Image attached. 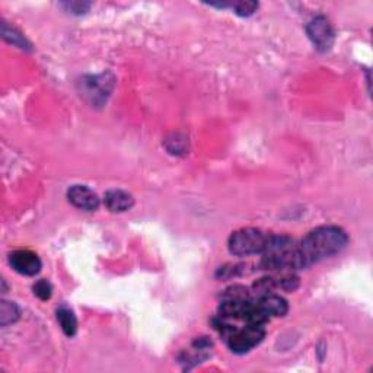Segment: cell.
<instances>
[{
  "label": "cell",
  "instance_id": "5",
  "mask_svg": "<svg viewBox=\"0 0 373 373\" xmlns=\"http://www.w3.org/2000/svg\"><path fill=\"white\" fill-rule=\"evenodd\" d=\"M306 33L310 41L315 44L317 49L321 51L330 50L334 42V29L325 17L313 18L306 25Z\"/></svg>",
  "mask_w": 373,
  "mask_h": 373
},
{
  "label": "cell",
  "instance_id": "13",
  "mask_svg": "<svg viewBox=\"0 0 373 373\" xmlns=\"http://www.w3.org/2000/svg\"><path fill=\"white\" fill-rule=\"evenodd\" d=\"M34 293L40 297V299L46 301L49 299V297L51 296V286L50 283L46 281V280H40L37 285L34 286Z\"/></svg>",
  "mask_w": 373,
  "mask_h": 373
},
{
  "label": "cell",
  "instance_id": "7",
  "mask_svg": "<svg viewBox=\"0 0 373 373\" xmlns=\"http://www.w3.org/2000/svg\"><path fill=\"white\" fill-rule=\"evenodd\" d=\"M67 199L74 207L85 212H94L99 206V199L97 194L85 185H73L67 191Z\"/></svg>",
  "mask_w": 373,
  "mask_h": 373
},
{
  "label": "cell",
  "instance_id": "9",
  "mask_svg": "<svg viewBox=\"0 0 373 373\" xmlns=\"http://www.w3.org/2000/svg\"><path fill=\"white\" fill-rule=\"evenodd\" d=\"M134 200L129 192L122 190H111L106 194V206L111 212H126L133 207Z\"/></svg>",
  "mask_w": 373,
  "mask_h": 373
},
{
  "label": "cell",
  "instance_id": "12",
  "mask_svg": "<svg viewBox=\"0 0 373 373\" xmlns=\"http://www.w3.org/2000/svg\"><path fill=\"white\" fill-rule=\"evenodd\" d=\"M235 12L240 15V17H249V15H252L254 12L257 10L258 8V3L256 2H235L231 5Z\"/></svg>",
  "mask_w": 373,
  "mask_h": 373
},
{
  "label": "cell",
  "instance_id": "11",
  "mask_svg": "<svg viewBox=\"0 0 373 373\" xmlns=\"http://www.w3.org/2000/svg\"><path fill=\"white\" fill-rule=\"evenodd\" d=\"M19 318V309L17 308L15 304L3 301L2 305H0V322H2L3 326L8 324H12Z\"/></svg>",
  "mask_w": 373,
  "mask_h": 373
},
{
  "label": "cell",
  "instance_id": "1",
  "mask_svg": "<svg viewBox=\"0 0 373 373\" xmlns=\"http://www.w3.org/2000/svg\"><path fill=\"white\" fill-rule=\"evenodd\" d=\"M349 244V236L341 228L321 226L309 232L297 245L301 268L341 252Z\"/></svg>",
  "mask_w": 373,
  "mask_h": 373
},
{
  "label": "cell",
  "instance_id": "14",
  "mask_svg": "<svg viewBox=\"0 0 373 373\" xmlns=\"http://www.w3.org/2000/svg\"><path fill=\"white\" fill-rule=\"evenodd\" d=\"M65 6L69 8V10L72 13H85L88 12V9L91 8V3H85V2H70V3H65Z\"/></svg>",
  "mask_w": 373,
  "mask_h": 373
},
{
  "label": "cell",
  "instance_id": "4",
  "mask_svg": "<svg viewBox=\"0 0 373 373\" xmlns=\"http://www.w3.org/2000/svg\"><path fill=\"white\" fill-rule=\"evenodd\" d=\"M267 238L258 229H241L236 231L229 238V251L236 257H247L252 254H261L265 244Z\"/></svg>",
  "mask_w": 373,
  "mask_h": 373
},
{
  "label": "cell",
  "instance_id": "8",
  "mask_svg": "<svg viewBox=\"0 0 373 373\" xmlns=\"http://www.w3.org/2000/svg\"><path fill=\"white\" fill-rule=\"evenodd\" d=\"M254 304L257 305V308L264 312L265 315L270 317H283L288 313V302L283 299V297L273 295V293H265L257 297V301H254Z\"/></svg>",
  "mask_w": 373,
  "mask_h": 373
},
{
  "label": "cell",
  "instance_id": "2",
  "mask_svg": "<svg viewBox=\"0 0 373 373\" xmlns=\"http://www.w3.org/2000/svg\"><path fill=\"white\" fill-rule=\"evenodd\" d=\"M263 265L267 270H297L301 268L297 245L288 236H268L263 249Z\"/></svg>",
  "mask_w": 373,
  "mask_h": 373
},
{
  "label": "cell",
  "instance_id": "10",
  "mask_svg": "<svg viewBox=\"0 0 373 373\" xmlns=\"http://www.w3.org/2000/svg\"><path fill=\"white\" fill-rule=\"evenodd\" d=\"M57 321H58V324H60L62 330L66 335L72 337V335L76 334L78 321H76V317L73 315V312L69 308L63 306L57 310Z\"/></svg>",
  "mask_w": 373,
  "mask_h": 373
},
{
  "label": "cell",
  "instance_id": "6",
  "mask_svg": "<svg viewBox=\"0 0 373 373\" xmlns=\"http://www.w3.org/2000/svg\"><path fill=\"white\" fill-rule=\"evenodd\" d=\"M9 263L13 270L22 276H35L41 270V261L31 251H15L10 254Z\"/></svg>",
  "mask_w": 373,
  "mask_h": 373
},
{
  "label": "cell",
  "instance_id": "3",
  "mask_svg": "<svg viewBox=\"0 0 373 373\" xmlns=\"http://www.w3.org/2000/svg\"><path fill=\"white\" fill-rule=\"evenodd\" d=\"M216 328L220 331V334L225 337L228 347L238 354L248 353L249 350L258 346L265 335L264 325L247 324V326L244 328H235L222 318L216 324Z\"/></svg>",
  "mask_w": 373,
  "mask_h": 373
}]
</instances>
